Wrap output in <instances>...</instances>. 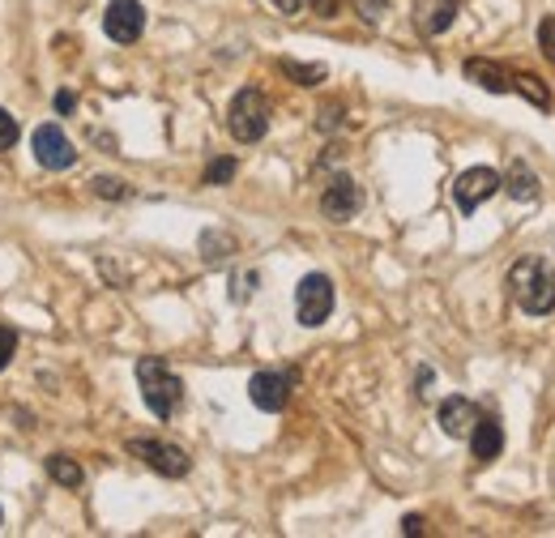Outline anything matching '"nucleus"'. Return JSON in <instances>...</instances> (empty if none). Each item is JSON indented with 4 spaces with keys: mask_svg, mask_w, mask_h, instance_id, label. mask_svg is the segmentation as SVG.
Instances as JSON below:
<instances>
[{
    "mask_svg": "<svg viewBox=\"0 0 555 538\" xmlns=\"http://www.w3.org/2000/svg\"><path fill=\"white\" fill-rule=\"evenodd\" d=\"M13 146H18V120L0 107V150H13Z\"/></svg>",
    "mask_w": 555,
    "mask_h": 538,
    "instance_id": "24",
    "label": "nucleus"
},
{
    "mask_svg": "<svg viewBox=\"0 0 555 538\" xmlns=\"http://www.w3.org/2000/svg\"><path fill=\"white\" fill-rule=\"evenodd\" d=\"M355 9H359V18L363 22H380V18H385V9H389V0H355Z\"/></svg>",
    "mask_w": 555,
    "mask_h": 538,
    "instance_id": "25",
    "label": "nucleus"
},
{
    "mask_svg": "<svg viewBox=\"0 0 555 538\" xmlns=\"http://www.w3.org/2000/svg\"><path fill=\"white\" fill-rule=\"evenodd\" d=\"M500 188H509L513 201H538V176L530 171V163H521V158L509 163V184H500Z\"/></svg>",
    "mask_w": 555,
    "mask_h": 538,
    "instance_id": "15",
    "label": "nucleus"
},
{
    "mask_svg": "<svg viewBox=\"0 0 555 538\" xmlns=\"http://www.w3.org/2000/svg\"><path fill=\"white\" fill-rule=\"evenodd\" d=\"M137 385H141V398H146L154 419H171L184 406V381L167 368L163 359H141L137 363Z\"/></svg>",
    "mask_w": 555,
    "mask_h": 538,
    "instance_id": "2",
    "label": "nucleus"
},
{
    "mask_svg": "<svg viewBox=\"0 0 555 538\" xmlns=\"http://www.w3.org/2000/svg\"><path fill=\"white\" fill-rule=\"evenodd\" d=\"M333 312V282L325 274H304L295 287V316L304 329H321Z\"/></svg>",
    "mask_w": 555,
    "mask_h": 538,
    "instance_id": "4",
    "label": "nucleus"
},
{
    "mask_svg": "<svg viewBox=\"0 0 555 538\" xmlns=\"http://www.w3.org/2000/svg\"><path fill=\"white\" fill-rule=\"evenodd\" d=\"M0 521H5V513H0Z\"/></svg>",
    "mask_w": 555,
    "mask_h": 538,
    "instance_id": "31",
    "label": "nucleus"
},
{
    "mask_svg": "<svg viewBox=\"0 0 555 538\" xmlns=\"http://www.w3.org/2000/svg\"><path fill=\"white\" fill-rule=\"evenodd\" d=\"M415 30L423 39H440L457 22V0H415Z\"/></svg>",
    "mask_w": 555,
    "mask_h": 538,
    "instance_id": "11",
    "label": "nucleus"
},
{
    "mask_svg": "<svg viewBox=\"0 0 555 538\" xmlns=\"http://www.w3.org/2000/svg\"><path fill=\"white\" fill-rule=\"evenodd\" d=\"M90 188H94V197H103V201H124V197H129V184L116 180V176H99Z\"/></svg>",
    "mask_w": 555,
    "mask_h": 538,
    "instance_id": "21",
    "label": "nucleus"
},
{
    "mask_svg": "<svg viewBox=\"0 0 555 538\" xmlns=\"http://www.w3.org/2000/svg\"><path fill=\"white\" fill-rule=\"evenodd\" d=\"M509 291L526 316H547L555 308V269L543 257H521L509 269Z\"/></svg>",
    "mask_w": 555,
    "mask_h": 538,
    "instance_id": "1",
    "label": "nucleus"
},
{
    "mask_svg": "<svg viewBox=\"0 0 555 538\" xmlns=\"http://www.w3.org/2000/svg\"><path fill=\"white\" fill-rule=\"evenodd\" d=\"M201 252H205V261H222V257H231V252H235V240L227 231H205L201 235Z\"/></svg>",
    "mask_w": 555,
    "mask_h": 538,
    "instance_id": "19",
    "label": "nucleus"
},
{
    "mask_svg": "<svg viewBox=\"0 0 555 538\" xmlns=\"http://www.w3.org/2000/svg\"><path fill=\"white\" fill-rule=\"evenodd\" d=\"M278 69L287 73L295 86H321V82H325V65H299V60H278Z\"/></svg>",
    "mask_w": 555,
    "mask_h": 538,
    "instance_id": "18",
    "label": "nucleus"
},
{
    "mask_svg": "<svg viewBox=\"0 0 555 538\" xmlns=\"http://www.w3.org/2000/svg\"><path fill=\"white\" fill-rule=\"evenodd\" d=\"M269 116H274V107H269L265 94L257 86H244L227 107V129L235 141L252 146V141H261L269 133Z\"/></svg>",
    "mask_w": 555,
    "mask_h": 538,
    "instance_id": "3",
    "label": "nucleus"
},
{
    "mask_svg": "<svg viewBox=\"0 0 555 538\" xmlns=\"http://www.w3.org/2000/svg\"><path fill=\"white\" fill-rule=\"evenodd\" d=\"M500 171H491V167H470V171H462L457 176V184H453V201H457V210L462 214H474L483 201H491L500 193Z\"/></svg>",
    "mask_w": 555,
    "mask_h": 538,
    "instance_id": "7",
    "label": "nucleus"
},
{
    "mask_svg": "<svg viewBox=\"0 0 555 538\" xmlns=\"http://www.w3.org/2000/svg\"><path fill=\"white\" fill-rule=\"evenodd\" d=\"M30 150H35V163L47 171H69L77 163V150L60 124H39L35 137H30Z\"/></svg>",
    "mask_w": 555,
    "mask_h": 538,
    "instance_id": "5",
    "label": "nucleus"
},
{
    "mask_svg": "<svg viewBox=\"0 0 555 538\" xmlns=\"http://www.w3.org/2000/svg\"><path fill=\"white\" fill-rule=\"evenodd\" d=\"M235 171H240V163H235V158H214V163L205 167V184H210V188H222V184L235 180Z\"/></svg>",
    "mask_w": 555,
    "mask_h": 538,
    "instance_id": "20",
    "label": "nucleus"
},
{
    "mask_svg": "<svg viewBox=\"0 0 555 538\" xmlns=\"http://www.w3.org/2000/svg\"><path fill=\"white\" fill-rule=\"evenodd\" d=\"M103 30L111 43H137L146 35V9L137 0H111L103 13Z\"/></svg>",
    "mask_w": 555,
    "mask_h": 538,
    "instance_id": "9",
    "label": "nucleus"
},
{
    "mask_svg": "<svg viewBox=\"0 0 555 538\" xmlns=\"http://www.w3.org/2000/svg\"><path fill=\"white\" fill-rule=\"evenodd\" d=\"M308 9H312V13H321V18H338L342 0H308Z\"/></svg>",
    "mask_w": 555,
    "mask_h": 538,
    "instance_id": "26",
    "label": "nucleus"
},
{
    "mask_svg": "<svg viewBox=\"0 0 555 538\" xmlns=\"http://www.w3.org/2000/svg\"><path fill=\"white\" fill-rule=\"evenodd\" d=\"M129 453L141 457L154 474H163V479H184L188 474V453L180 445H167V440H129Z\"/></svg>",
    "mask_w": 555,
    "mask_h": 538,
    "instance_id": "6",
    "label": "nucleus"
},
{
    "mask_svg": "<svg viewBox=\"0 0 555 538\" xmlns=\"http://www.w3.org/2000/svg\"><path fill=\"white\" fill-rule=\"evenodd\" d=\"M359 205H363V188L351 180V176H333L325 184V193H321V214L329 218V223H351V218L359 214Z\"/></svg>",
    "mask_w": 555,
    "mask_h": 538,
    "instance_id": "10",
    "label": "nucleus"
},
{
    "mask_svg": "<svg viewBox=\"0 0 555 538\" xmlns=\"http://www.w3.org/2000/svg\"><path fill=\"white\" fill-rule=\"evenodd\" d=\"M402 534H410V538H419V534H423V517H419V513H410V517H402Z\"/></svg>",
    "mask_w": 555,
    "mask_h": 538,
    "instance_id": "29",
    "label": "nucleus"
},
{
    "mask_svg": "<svg viewBox=\"0 0 555 538\" xmlns=\"http://www.w3.org/2000/svg\"><path fill=\"white\" fill-rule=\"evenodd\" d=\"M316 124H321L325 133L338 129V124H342V107H321V120H316Z\"/></svg>",
    "mask_w": 555,
    "mask_h": 538,
    "instance_id": "27",
    "label": "nucleus"
},
{
    "mask_svg": "<svg viewBox=\"0 0 555 538\" xmlns=\"http://www.w3.org/2000/svg\"><path fill=\"white\" fill-rule=\"evenodd\" d=\"M504 449V427L496 419H474L470 427V453H474V462H496Z\"/></svg>",
    "mask_w": 555,
    "mask_h": 538,
    "instance_id": "13",
    "label": "nucleus"
},
{
    "mask_svg": "<svg viewBox=\"0 0 555 538\" xmlns=\"http://www.w3.org/2000/svg\"><path fill=\"white\" fill-rule=\"evenodd\" d=\"M474 419H479V410H474V402H470V398H444V402H440V410H436L440 432H444V436H453V440L470 436Z\"/></svg>",
    "mask_w": 555,
    "mask_h": 538,
    "instance_id": "12",
    "label": "nucleus"
},
{
    "mask_svg": "<svg viewBox=\"0 0 555 538\" xmlns=\"http://www.w3.org/2000/svg\"><path fill=\"white\" fill-rule=\"evenodd\" d=\"M538 52H543L551 65H555V18H543V22H538Z\"/></svg>",
    "mask_w": 555,
    "mask_h": 538,
    "instance_id": "23",
    "label": "nucleus"
},
{
    "mask_svg": "<svg viewBox=\"0 0 555 538\" xmlns=\"http://www.w3.org/2000/svg\"><path fill=\"white\" fill-rule=\"evenodd\" d=\"M466 77L474 86H483V90H491V94H509L513 90V77L504 73L500 65H491V60H483V56H474V60H466Z\"/></svg>",
    "mask_w": 555,
    "mask_h": 538,
    "instance_id": "14",
    "label": "nucleus"
},
{
    "mask_svg": "<svg viewBox=\"0 0 555 538\" xmlns=\"http://www.w3.org/2000/svg\"><path fill=\"white\" fill-rule=\"evenodd\" d=\"M278 13H287V18H295V13H304L308 9V0H269Z\"/></svg>",
    "mask_w": 555,
    "mask_h": 538,
    "instance_id": "28",
    "label": "nucleus"
},
{
    "mask_svg": "<svg viewBox=\"0 0 555 538\" xmlns=\"http://www.w3.org/2000/svg\"><path fill=\"white\" fill-rule=\"evenodd\" d=\"M13 355H18V329L13 325H0V372L13 363Z\"/></svg>",
    "mask_w": 555,
    "mask_h": 538,
    "instance_id": "22",
    "label": "nucleus"
},
{
    "mask_svg": "<svg viewBox=\"0 0 555 538\" xmlns=\"http://www.w3.org/2000/svg\"><path fill=\"white\" fill-rule=\"evenodd\" d=\"M291 389H295L291 372H257L248 381V398H252L257 410H265V415H278V410H287Z\"/></svg>",
    "mask_w": 555,
    "mask_h": 538,
    "instance_id": "8",
    "label": "nucleus"
},
{
    "mask_svg": "<svg viewBox=\"0 0 555 538\" xmlns=\"http://www.w3.org/2000/svg\"><path fill=\"white\" fill-rule=\"evenodd\" d=\"M47 474L60 483V487H82V466L73 462V457H65V453H56V457H47Z\"/></svg>",
    "mask_w": 555,
    "mask_h": 538,
    "instance_id": "17",
    "label": "nucleus"
},
{
    "mask_svg": "<svg viewBox=\"0 0 555 538\" xmlns=\"http://www.w3.org/2000/svg\"><path fill=\"white\" fill-rule=\"evenodd\" d=\"M513 90L517 94H526V99L538 107V112H551V90L538 82L534 73H513Z\"/></svg>",
    "mask_w": 555,
    "mask_h": 538,
    "instance_id": "16",
    "label": "nucleus"
},
{
    "mask_svg": "<svg viewBox=\"0 0 555 538\" xmlns=\"http://www.w3.org/2000/svg\"><path fill=\"white\" fill-rule=\"evenodd\" d=\"M73 107H77V99H73V90H60V94H56V112H60V116H69Z\"/></svg>",
    "mask_w": 555,
    "mask_h": 538,
    "instance_id": "30",
    "label": "nucleus"
}]
</instances>
